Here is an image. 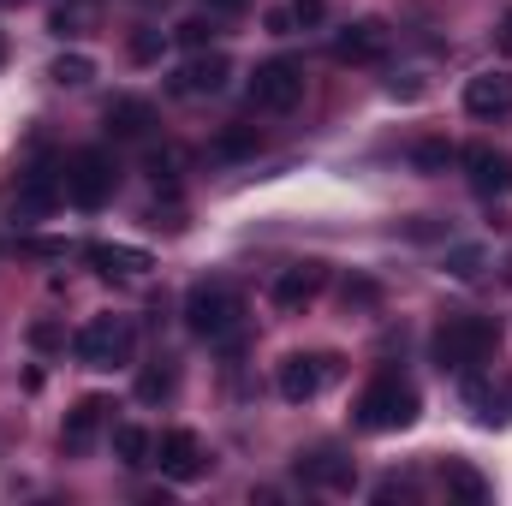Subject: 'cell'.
<instances>
[{
    "mask_svg": "<svg viewBox=\"0 0 512 506\" xmlns=\"http://www.w3.org/2000/svg\"><path fill=\"white\" fill-rule=\"evenodd\" d=\"M173 36H179L185 48H209V42H215V18H185Z\"/></svg>",
    "mask_w": 512,
    "mask_h": 506,
    "instance_id": "26",
    "label": "cell"
},
{
    "mask_svg": "<svg viewBox=\"0 0 512 506\" xmlns=\"http://www.w3.org/2000/svg\"><path fill=\"white\" fill-rule=\"evenodd\" d=\"M173 387H179V370H173V364H149V370H137V399H143V405L173 399Z\"/></svg>",
    "mask_w": 512,
    "mask_h": 506,
    "instance_id": "22",
    "label": "cell"
},
{
    "mask_svg": "<svg viewBox=\"0 0 512 506\" xmlns=\"http://www.w3.org/2000/svg\"><path fill=\"white\" fill-rule=\"evenodd\" d=\"M84 262L96 274H149L155 268V256L137 251V245H84Z\"/></svg>",
    "mask_w": 512,
    "mask_h": 506,
    "instance_id": "17",
    "label": "cell"
},
{
    "mask_svg": "<svg viewBox=\"0 0 512 506\" xmlns=\"http://www.w3.org/2000/svg\"><path fill=\"white\" fill-rule=\"evenodd\" d=\"M286 12H292V24H316L322 18V0H292Z\"/></svg>",
    "mask_w": 512,
    "mask_h": 506,
    "instance_id": "33",
    "label": "cell"
},
{
    "mask_svg": "<svg viewBox=\"0 0 512 506\" xmlns=\"http://www.w3.org/2000/svg\"><path fill=\"white\" fill-rule=\"evenodd\" d=\"M459 161V149L447 143V137H423V143H411V167L417 173H447Z\"/></svg>",
    "mask_w": 512,
    "mask_h": 506,
    "instance_id": "21",
    "label": "cell"
},
{
    "mask_svg": "<svg viewBox=\"0 0 512 506\" xmlns=\"http://www.w3.org/2000/svg\"><path fill=\"white\" fill-rule=\"evenodd\" d=\"M60 340H66V334H60L54 322H36V328H30V346H36V352H54Z\"/></svg>",
    "mask_w": 512,
    "mask_h": 506,
    "instance_id": "31",
    "label": "cell"
},
{
    "mask_svg": "<svg viewBox=\"0 0 512 506\" xmlns=\"http://www.w3.org/2000/svg\"><path fill=\"white\" fill-rule=\"evenodd\" d=\"M483 423H489V429H495V423H512V387L501 393V399L489 393V405H483Z\"/></svg>",
    "mask_w": 512,
    "mask_h": 506,
    "instance_id": "30",
    "label": "cell"
},
{
    "mask_svg": "<svg viewBox=\"0 0 512 506\" xmlns=\"http://www.w3.org/2000/svg\"><path fill=\"white\" fill-rule=\"evenodd\" d=\"M459 167H465V179H471L477 197H512V155L507 149L471 143V149H459Z\"/></svg>",
    "mask_w": 512,
    "mask_h": 506,
    "instance_id": "8",
    "label": "cell"
},
{
    "mask_svg": "<svg viewBox=\"0 0 512 506\" xmlns=\"http://www.w3.org/2000/svg\"><path fill=\"white\" fill-rule=\"evenodd\" d=\"M173 173H179V155H173V149L149 155V179H155V185H173Z\"/></svg>",
    "mask_w": 512,
    "mask_h": 506,
    "instance_id": "29",
    "label": "cell"
},
{
    "mask_svg": "<svg viewBox=\"0 0 512 506\" xmlns=\"http://www.w3.org/2000/svg\"><path fill=\"white\" fill-rule=\"evenodd\" d=\"M495 48H501V54L512 60V12L501 18V24H495Z\"/></svg>",
    "mask_w": 512,
    "mask_h": 506,
    "instance_id": "34",
    "label": "cell"
},
{
    "mask_svg": "<svg viewBox=\"0 0 512 506\" xmlns=\"http://www.w3.org/2000/svg\"><path fill=\"white\" fill-rule=\"evenodd\" d=\"M161 48H167V36H161V30H137V36H131V60H137V66L161 60Z\"/></svg>",
    "mask_w": 512,
    "mask_h": 506,
    "instance_id": "27",
    "label": "cell"
},
{
    "mask_svg": "<svg viewBox=\"0 0 512 506\" xmlns=\"http://www.w3.org/2000/svg\"><path fill=\"white\" fill-rule=\"evenodd\" d=\"M102 120H108V131H114L120 143H143V137H155V126H161L143 96H114V102L102 108Z\"/></svg>",
    "mask_w": 512,
    "mask_h": 506,
    "instance_id": "15",
    "label": "cell"
},
{
    "mask_svg": "<svg viewBox=\"0 0 512 506\" xmlns=\"http://www.w3.org/2000/svg\"><path fill=\"white\" fill-rule=\"evenodd\" d=\"M108 411H114V399H108V393L78 399V405L66 411V423H60V447H66V453H90V447H96V435H102V423H108Z\"/></svg>",
    "mask_w": 512,
    "mask_h": 506,
    "instance_id": "13",
    "label": "cell"
},
{
    "mask_svg": "<svg viewBox=\"0 0 512 506\" xmlns=\"http://www.w3.org/2000/svg\"><path fill=\"white\" fill-rule=\"evenodd\" d=\"M387 48H393V30L382 18H358V24H346L334 36V60L340 66H376V60H387Z\"/></svg>",
    "mask_w": 512,
    "mask_h": 506,
    "instance_id": "10",
    "label": "cell"
},
{
    "mask_svg": "<svg viewBox=\"0 0 512 506\" xmlns=\"http://www.w3.org/2000/svg\"><path fill=\"white\" fill-rule=\"evenodd\" d=\"M298 477L304 483H322V489H352V459L316 447V453H298Z\"/></svg>",
    "mask_w": 512,
    "mask_h": 506,
    "instance_id": "18",
    "label": "cell"
},
{
    "mask_svg": "<svg viewBox=\"0 0 512 506\" xmlns=\"http://www.w3.org/2000/svg\"><path fill=\"white\" fill-rule=\"evenodd\" d=\"M322 286H328V268L322 262H292V268L274 274L268 298H274V310H304V304H316Z\"/></svg>",
    "mask_w": 512,
    "mask_h": 506,
    "instance_id": "12",
    "label": "cell"
},
{
    "mask_svg": "<svg viewBox=\"0 0 512 506\" xmlns=\"http://www.w3.org/2000/svg\"><path fill=\"white\" fill-rule=\"evenodd\" d=\"M304 102V60L298 54H274L251 72V108L262 114H292Z\"/></svg>",
    "mask_w": 512,
    "mask_h": 506,
    "instance_id": "6",
    "label": "cell"
},
{
    "mask_svg": "<svg viewBox=\"0 0 512 506\" xmlns=\"http://www.w3.org/2000/svg\"><path fill=\"white\" fill-rule=\"evenodd\" d=\"M114 453H120V465L143 471V465L155 459V435H149V429H137V423H120V429H114Z\"/></svg>",
    "mask_w": 512,
    "mask_h": 506,
    "instance_id": "20",
    "label": "cell"
},
{
    "mask_svg": "<svg viewBox=\"0 0 512 506\" xmlns=\"http://www.w3.org/2000/svg\"><path fill=\"white\" fill-rule=\"evenodd\" d=\"M393 96H405V102H417V96H423V84H417V78H405V84L393 78Z\"/></svg>",
    "mask_w": 512,
    "mask_h": 506,
    "instance_id": "35",
    "label": "cell"
},
{
    "mask_svg": "<svg viewBox=\"0 0 512 506\" xmlns=\"http://www.w3.org/2000/svg\"><path fill=\"white\" fill-rule=\"evenodd\" d=\"M447 274H453V280H477V274H483V251H477V245H453V251H447Z\"/></svg>",
    "mask_w": 512,
    "mask_h": 506,
    "instance_id": "25",
    "label": "cell"
},
{
    "mask_svg": "<svg viewBox=\"0 0 512 506\" xmlns=\"http://www.w3.org/2000/svg\"><path fill=\"white\" fill-rule=\"evenodd\" d=\"M334 370H340L334 352H286V358L274 364V387H280V399L304 405V399H316V393L334 381Z\"/></svg>",
    "mask_w": 512,
    "mask_h": 506,
    "instance_id": "7",
    "label": "cell"
},
{
    "mask_svg": "<svg viewBox=\"0 0 512 506\" xmlns=\"http://www.w3.org/2000/svg\"><path fill=\"white\" fill-rule=\"evenodd\" d=\"M185 328L209 346H239V328H245V298L227 286V280H197L185 292Z\"/></svg>",
    "mask_w": 512,
    "mask_h": 506,
    "instance_id": "2",
    "label": "cell"
},
{
    "mask_svg": "<svg viewBox=\"0 0 512 506\" xmlns=\"http://www.w3.org/2000/svg\"><path fill=\"white\" fill-rule=\"evenodd\" d=\"M495 346H501V322H495V316H477V310H453V316L435 328V340H429L435 364H441V370H453V376H465V370L489 364V358H495Z\"/></svg>",
    "mask_w": 512,
    "mask_h": 506,
    "instance_id": "1",
    "label": "cell"
},
{
    "mask_svg": "<svg viewBox=\"0 0 512 506\" xmlns=\"http://www.w3.org/2000/svg\"><path fill=\"white\" fill-rule=\"evenodd\" d=\"M203 6H209V12H245L251 0H203Z\"/></svg>",
    "mask_w": 512,
    "mask_h": 506,
    "instance_id": "36",
    "label": "cell"
},
{
    "mask_svg": "<svg viewBox=\"0 0 512 506\" xmlns=\"http://www.w3.org/2000/svg\"><path fill=\"white\" fill-rule=\"evenodd\" d=\"M18 251H24V256H48V262H66L72 245H66V239H24Z\"/></svg>",
    "mask_w": 512,
    "mask_h": 506,
    "instance_id": "28",
    "label": "cell"
},
{
    "mask_svg": "<svg viewBox=\"0 0 512 506\" xmlns=\"http://www.w3.org/2000/svg\"><path fill=\"white\" fill-rule=\"evenodd\" d=\"M54 203H66V173H60V167H30V173L18 179L12 215H18V221H36V215H48Z\"/></svg>",
    "mask_w": 512,
    "mask_h": 506,
    "instance_id": "11",
    "label": "cell"
},
{
    "mask_svg": "<svg viewBox=\"0 0 512 506\" xmlns=\"http://www.w3.org/2000/svg\"><path fill=\"white\" fill-rule=\"evenodd\" d=\"M262 149V131L256 126H227L221 137H215V155L221 161H245V155H256Z\"/></svg>",
    "mask_w": 512,
    "mask_h": 506,
    "instance_id": "23",
    "label": "cell"
},
{
    "mask_svg": "<svg viewBox=\"0 0 512 506\" xmlns=\"http://www.w3.org/2000/svg\"><path fill=\"white\" fill-rule=\"evenodd\" d=\"M376 280H346V304H376Z\"/></svg>",
    "mask_w": 512,
    "mask_h": 506,
    "instance_id": "32",
    "label": "cell"
},
{
    "mask_svg": "<svg viewBox=\"0 0 512 506\" xmlns=\"http://www.w3.org/2000/svg\"><path fill=\"white\" fill-rule=\"evenodd\" d=\"M48 78L66 84V90H84V84L96 78V60H90V54H60V60L48 66Z\"/></svg>",
    "mask_w": 512,
    "mask_h": 506,
    "instance_id": "24",
    "label": "cell"
},
{
    "mask_svg": "<svg viewBox=\"0 0 512 506\" xmlns=\"http://www.w3.org/2000/svg\"><path fill=\"white\" fill-rule=\"evenodd\" d=\"M60 173H66V203L72 209H102L120 191V161L108 149H72Z\"/></svg>",
    "mask_w": 512,
    "mask_h": 506,
    "instance_id": "4",
    "label": "cell"
},
{
    "mask_svg": "<svg viewBox=\"0 0 512 506\" xmlns=\"http://www.w3.org/2000/svg\"><path fill=\"white\" fill-rule=\"evenodd\" d=\"M441 483H447V495H453V501H465V506H483L489 495H495V489H489V477H483L471 459H447V465H441Z\"/></svg>",
    "mask_w": 512,
    "mask_h": 506,
    "instance_id": "19",
    "label": "cell"
},
{
    "mask_svg": "<svg viewBox=\"0 0 512 506\" xmlns=\"http://www.w3.org/2000/svg\"><path fill=\"white\" fill-rule=\"evenodd\" d=\"M227 78H233L227 54H197V60H185V66L173 72V96H215Z\"/></svg>",
    "mask_w": 512,
    "mask_h": 506,
    "instance_id": "16",
    "label": "cell"
},
{
    "mask_svg": "<svg viewBox=\"0 0 512 506\" xmlns=\"http://www.w3.org/2000/svg\"><path fill=\"white\" fill-rule=\"evenodd\" d=\"M131 346H137V334H131L126 316H90V322L72 334V352H78V364H90V370H120V364H131Z\"/></svg>",
    "mask_w": 512,
    "mask_h": 506,
    "instance_id": "5",
    "label": "cell"
},
{
    "mask_svg": "<svg viewBox=\"0 0 512 506\" xmlns=\"http://www.w3.org/2000/svg\"><path fill=\"white\" fill-rule=\"evenodd\" d=\"M0 6H18V0H0Z\"/></svg>",
    "mask_w": 512,
    "mask_h": 506,
    "instance_id": "37",
    "label": "cell"
},
{
    "mask_svg": "<svg viewBox=\"0 0 512 506\" xmlns=\"http://www.w3.org/2000/svg\"><path fill=\"white\" fill-rule=\"evenodd\" d=\"M465 108L477 120H507L512 114V72H477L465 84Z\"/></svg>",
    "mask_w": 512,
    "mask_h": 506,
    "instance_id": "14",
    "label": "cell"
},
{
    "mask_svg": "<svg viewBox=\"0 0 512 506\" xmlns=\"http://www.w3.org/2000/svg\"><path fill=\"white\" fill-rule=\"evenodd\" d=\"M149 465H161V477H173V483H197V477L209 471L203 441H197L191 429H167V435L155 441V459H149Z\"/></svg>",
    "mask_w": 512,
    "mask_h": 506,
    "instance_id": "9",
    "label": "cell"
},
{
    "mask_svg": "<svg viewBox=\"0 0 512 506\" xmlns=\"http://www.w3.org/2000/svg\"><path fill=\"white\" fill-rule=\"evenodd\" d=\"M417 387L405 376H393V370H382V376L370 381L364 393H358V429H370V435H399V429H411L417 423Z\"/></svg>",
    "mask_w": 512,
    "mask_h": 506,
    "instance_id": "3",
    "label": "cell"
}]
</instances>
